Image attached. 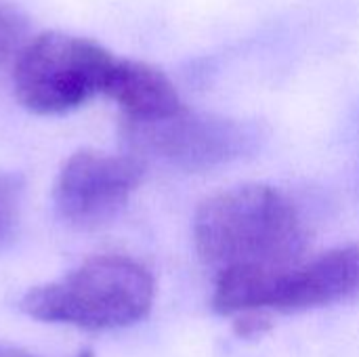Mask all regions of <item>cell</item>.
<instances>
[{
	"label": "cell",
	"mask_w": 359,
	"mask_h": 357,
	"mask_svg": "<svg viewBox=\"0 0 359 357\" xmlns=\"http://www.w3.org/2000/svg\"><path fill=\"white\" fill-rule=\"evenodd\" d=\"M126 139L143 156L158 158L189 173H202L255 154L265 133L252 120L183 107L158 120H126Z\"/></svg>",
	"instance_id": "4"
},
{
	"label": "cell",
	"mask_w": 359,
	"mask_h": 357,
	"mask_svg": "<svg viewBox=\"0 0 359 357\" xmlns=\"http://www.w3.org/2000/svg\"><path fill=\"white\" fill-rule=\"evenodd\" d=\"M271 316L273 314H267V311H246V314H240V316L233 318V330L242 339L261 337V335H265L271 328V324H273Z\"/></svg>",
	"instance_id": "10"
},
{
	"label": "cell",
	"mask_w": 359,
	"mask_h": 357,
	"mask_svg": "<svg viewBox=\"0 0 359 357\" xmlns=\"http://www.w3.org/2000/svg\"><path fill=\"white\" fill-rule=\"evenodd\" d=\"M143 179L137 156H114L93 149L72 154L55 181L53 202L63 221L88 229L111 221Z\"/></svg>",
	"instance_id": "5"
},
{
	"label": "cell",
	"mask_w": 359,
	"mask_h": 357,
	"mask_svg": "<svg viewBox=\"0 0 359 357\" xmlns=\"http://www.w3.org/2000/svg\"><path fill=\"white\" fill-rule=\"evenodd\" d=\"M21 181L13 175H0V240L6 238L19 219Z\"/></svg>",
	"instance_id": "9"
},
{
	"label": "cell",
	"mask_w": 359,
	"mask_h": 357,
	"mask_svg": "<svg viewBox=\"0 0 359 357\" xmlns=\"http://www.w3.org/2000/svg\"><path fill=\"white\" fill-rule=\"evenodd\" d=\"M27 21L11 4L0 0V63L25 46Z\"/></svg>",
	"instance_id": "8"
},
{
	"label": "cell",
	"mask_w": 359,
	"mask_h": 357,
	"mask_svg": "<svg viewBox=\"0 0 359 357\" xmlns=\"http://www.w3.org/2000/svg\"><path fill=\"white\" fill-rule=\"evenodd\" d=\"M194 246L217 274L290 269L307 250V227L278 187L246 183L206 198L194 215Z\"/></svg>",
	"instance_id": "1"
},
{
	"label": "cell",
	"mask_w": 359,
	"mask_h": 357,
	"mask_svg": "<svg viewBox=\"0 0 359 357\" xmlns=\"http://www.w3.org/2000/svg\"><path fill=\"white\" fill-rule=\"evenodd\" d=\"M154 295V278L141 263L105 255L55 282L27 290L21 309L42 322L116 330L141 322L151 311Z\"/></svg>",
	"instance_id": "2"
},
{
	"label": "cell",
	"mask_w": 359,
	"mask_h": 357,
	"mask_svg": "<svg viewBox=\"0 0 359 357\" xmlns=\"http://www.w3.org/2000/svg\"><path fill=\"white\" fill-rule=\"evenodd\" d=\"M359 297V244L326 250L278 271L267 295L269 314H297Z\"/></svg>",
	"instance_id": "6"
},
{
	"label": "cell",
	"mask_w": 359,
	"mask_h": 357,
	"mask_svg": "<svg viewBox=\"0 0 359 357\" xmlns=\"http://www.w3.org/2000/svg\"><path fill=\"white\" fill-rule=\"evenodd\" d=\"M103 95L116 101L130 122L166 118L185 107L162 69L135 59H116Z\"/></svg>",
	"instance_id": "7"
},
{
	"label": "cell",
	"mask_w": 359,
	"mask_h": 357,
	"mask_svg": "<svg viewBox=\"0 0 359 357\" xmlns=\"http://www.w3.org/2000/svg\"><path fill=\"white\" fill-rule=\"evenodd\" d=\"M0 357H40V356H34V353L23 351V349H17V347L0 345Z\"/></svg>",
	"instance_id": "11"
},
{
	"label": "cell",
	"mask_w": 359,
	"mask_h": 357,
	"mask_svg": "<svg viewBox=\"0 0 359 357\" xmlns=\"http://www.w3.org/2000/svg\"><path fill=\"white\" fill-rule=\"evenodd\" d=\"M116 59L95 40L44 32L27 40L15 61V95L34 114L72 112L103 95Z\"/></svg>",
	"instance_id": "3"
}]
</instances>
